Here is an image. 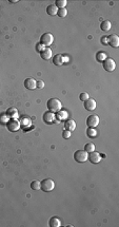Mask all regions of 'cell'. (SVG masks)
Returning a JSON list of instances; mask_svg holds the SVG:
<instances>
[{"mask_svg": "<svg viewBox=\"0 0 119 227\" xmlns=\"http://www.w3.org/2000/svg\"><path fill=\"white\" fill-rule=\"evenodd\" d=\"M43 87H44V82H42V80H37V82H36V88H38V89H42Z\"/></svg>", "mask_w": 119, "mask_h": 227, "instance_id": "obj_31", "label": "cell"}, {"mask_svg": "<svg viewBox=\"0 0 119 227\" xmlns=\"http://www.w3.org/2000/svg\"><path fill=\"white\" fill-rule=\"evenodd\" d=\"M79 98H80V100H82V102H85L87 99L90 98V96H89V94H87V92H83V93H81L79 95Z\"/></svg>", "mask_w": 119, "mask_h": 227, "instance_id": "obj_28", "label": "cell"}, {"mask_svg": "<svg viewBox=\"0 0 119 227\" xmlns=\"http://www.w3.org/2000/svg\"><path fill=\"white\" fill-rule=\"evenodd\" d=\"M111 28H112V24H111L109 20L102 21L101 24H100V29H101L102 31H105V32H107L109 30H111Z\"/></svg>", "mask_w": 119, "mask_h": 227, "instance_id": "obj_19", "label": "cell"}, {"mask_svg": "<svg viewBox=\"0 0 119 227\" xmlns=\"http://www.w3.org/2000/svg\"><path fill=\"white\" fill-rule=\"evenodd\" d=\"M6 115L10 117V118H16L18 116V110L16 108H9L8 111H6Z\"/></svg>", "mask_w": 119, "mask_h": 227, "instance_id": "obj_15", "label": "cell"}, {"mask_svg": "<svg viewBox=\"0 0 119 227\" xmlns=\"http://www.w3.org/2000/svg\"><path fill=\"white\" fill-rule=\"evenodd\" d=\"M105 58H107V54H105V52H102V51H100V52H98L96 54V59H97V61H99V62H102Z\"/></svg>", "mask_w": 119, "mask_h": 227, "instance_id": "obj_22", "label": "cell"}, {"mask_svg": "<svg viewBox=\"0 0 119 227\" xmlns=\"http://www.w3.org/2000/svg\"><path fill=\"white\" fill-rule=\"evenodd\" d=\"M101 42L102 44H107V36H103V37L101 38Z\"/></svg>", "mask_w": 119, "mask_h": 227, "instance_id": "obj_33", "label": "cell"}, {"mask_svg": "<svg viewBox=\"0 0 119 227\" xmlns=\"http://www.w3.org/2000/svg\"><path fill=\"white\" fill-rule=\"evenodd\" d=\"M19 122H20V126H22V128H24V129H25L26 127H30V126H31V122H32L29 117H25V116L22 117Z\"/></svg>", "mask_w": 119, "mask_h": 227, "instance_id": "obj_20", "label": "cell"}, {"mask_svg": "<svg viewBox=\"0 0 119 227\" xmlns=\"http://www.w3.org/2000/svg\"><path fill=\"white\" fill-rule=\"evenodd\" d=\"M24 87H25L26 89H29V90H35L36 80L34 78H31V77L26 78L25 80H24Z\"/></svg>", "mask_w": 119, "mask_h": 227, "instance_id": "obj_11", "label": "cell"}, {"mask_svg": "<svg viewBox=\"0 0 119 227\" xmlns=\"http://www.w3.org/2000/svg\"><path fill=\"white\" fill-rule=\"evenodd\" d=\"M53 64L55 66H62L63 64V56L60 54H57L53 57Z\"/></svg>", "mask_w": 119, "mask_h": 227, "instance_id": "obj_16", "label": "cell"}, {"mask_svg": "<svg viewBox=\"0 0 119 227\" xmlns=\"http://www.w3.org/2000/svg\"><path fill=\"white\" fill-rule=\"evenodd\" d=\"M10 120V117L6 115V114H1L0 115V122H2V124H6V122Z\"/></svg>", "mask_w": 119, "mask_h": 227, "instance_id": "obj_27", "label": "cell"}, {"mask_svg": "<svg viewBox=\"0 0 119 227\" xmlns=\"http://www.w3.org/2000/svg\"><path fill=\"white\" fill-rule=\"evenodd\" d=\"M62 137L65 138V140H67L69 137H71V131H69V130H64V131H62Z\"/></svg>", "mask_w": 119, "mask_h": 227, "instance_id": "obj_30", "label": "cell"}, {"mask_svg": "<svg viewBox=\"0 0 119 227\" xmlns=\"http://www.w3.org/2000/svg\"><path fill=\"white\" fill-rule=\"evenodd\" d=\"M67 4V0H57L55 2V6H57L58 9H63V8H65Z\"/></svg>", "mask_w": 119, "mask_h": 227, "instance_id": "obj_24", "label": "cell"}, {"mask_svg": "<svg viewBox=\"0 0 119 227\" xmlns=\"http://www.w3.org/2000/svg\"><path fill=\"white\" fill-rule=\"evenodd\" d=\"M107 44H110L111 47L118 48L119 47V37L116 34H112L107 37Z\"/></svg>", "mask_w": 119, "mask_h": 227, "instance_id": "obj_9", "label": "cell"}, {"mask_svg": "<svg viewBox=\"0 0 119 227\" xmlns=\"http://www.w3.org/2000/svg\"><path fill=\"white\" fill-rule=\"evenodd\" d=\"M87 160L90 161L92 164H98L99 162L101 161V154L96 151L90 152V153H89V156H87Z\"/></svg>", "mask_w": 119, "mask_h": 227, "instance_id": "obj_8", "label": "cell"}, {"mask_svg": "<svg viewBox=\"0 0 119 227\" xmlns=\"http://www.w3.org/2000/svg\"><path fill=\"white\" fill-rule=\"evenodd\" d=\"M55 188V183L52 179H44L43 181L40 182V189H42L45 192L52 191Z\"/></svg>", "mask_w": 119, "mask_h": 227, "instance_id": "obj_2", "label": "cell"}, {"mask_svg": "<svg viewBox=\"0 0 119 227\" xmlns=\"http://www.w3.org/2000/svg\"><path fill=\"white\" fill-rule=\"evenodd\" d=\"M87 135L90 138H94V137H96V135H97V131H96V129L95 128H89L87 129Z\"/></svg>", "mask_w": 119, "mask_h": 227, "instance_id": "obj_21", "label": "cell"}, {"mask_svg": "<svg viewBox=\"0 0 119 227\" xmlns=\"http://www.w3.org/2000/svg\"><path fill=\"white\" fill-rule=\"evenodd\" d=\"M99 124V117L96 114H92L87 118V125L90 128H95L96 126H98Z\"/></svg>", "mask_w": 119, "mask_h": 227, "instance_id": "obj_7", "label": "cell"}, {"mask_svg": "<svg viewBox=\"0 0 119 227\" xmlns=\"http://www.w3.org/2000/svg\"><path fill=\"white\" fill-rule=\"evenodd\" d=\"M87 156H89V153L85 150H77L74 153V160L77 163H84L85 161H87Z\"/></svg>", "mask_w": 119, "mask_h": 227, "instance_id": "obj_3", "label": "cell"}, {"mask_svg": "<svg viewBox=\"0 0 119 227\" xmlns=\"http://www.w3.org/2000/svg\"><path fill=\"white\" fill-rule=\"evenodd\" d=\"M84 150H85V151H87V153L95 151V145H94L93 143H87V144H85V146H84Z\"/></svg>", "mask_w": 119, "mask_h": 227, "instance_id": "obj_23", "label": "cell"}, {"mask_svg": "<svg viewBox=\"0 0 119 227\" xmlns=\"http://www.w3.org/2000/svg\"><path fill=\"white\" fill-rule=\"evenodd\" d=\"M49 225L51 227H59L61 225V221L57 217H53V218L50 219Z\"/></svg>", "mask_w": 119, "mask_h": 227, "instance_id": "obj_17", "label": "cell"}, {"mask_svg": "<svg viewBox=\"0 0 119 227\" xmlns=\"http://www.w3.org/2000/svg\"><path fill=\"white\" fill-rule=\"evenodd\" d=\"M47 108H49V110L53 113H56V112H59L61 110V108H62V104L59 99L57 98H50L47 100Z\"/></svg>", "mask_w": 119, "mask_h": 227, "instance_id": "obj_1", "label": "cell"}, {"mask_svg": "<svg viewBox=\"0 0 119 227\" xmlns=\"http://www.w3.org/2000/svg\"><path fill=\"white\" fill-rule=\"evenodd\" d=\"M54 41V36L51 33H44L43 35L40 37V44H42L45 47H49L53 44Z\"/></svg>", "mask_w": 119, "mask_h": 227, "instance_id": "obj_6", "label": "cell"}, {"mask_svg": "<svg viewBox=\"0 0 119 227\" xmlns=\"http://www.w3.org/2000/svg\"><path fill=\"white\" fill-rule=\"evenodd\" d=\"M64 128H65V130H69V131H74L76 129V122L75 120H67V122H64Z\"/></svg>", "mask_w": 119, "mask_h": 227, "instance_id": "obj_14", "label": "cell"}, {"mask_svg": "<svg viewBox=\"0 0 119 227\" xmlns=\"http://www.w3.org/2000/svg\"><path fill=\"white\" fill-rule=\"evenodd\" d=\"M84 108L87 109V111H93L95 110L96 108V102L93 98H89L84 102Z\"/></svg>", "mask_w": 119, "mask_h": 227, "instance_id": "obj_12", "label": "cell"}, {"mask_svg": "<svg viewBox=\"0 0 119 227\" xmlns=\"http://www.w3.org/2000/svg\"><path fill=\"white\" fill-rule=\"evenodd\" d=\"M102 64H103V69L107 72H113L115 70V68H116V64H115L114 59L112 58H105V60L102 61Z\"/></svg>", "mask_w": 119, "mask_h": 227, "instance_id": "obj_5", "label": "cell"}, {"mask_svg": "<svg viewBox=\"0 0 119 227\" xmlns=\"http://www.w3.org/2000/svg\"><path fill=\"white\" fill-rule=\"evenodd\" d=\"M20 122L17 118H11L9 122H6V128L9 129V131L16 132L20 129Z\"/></svg>", "mask_w": 119, "mask_h": 227, "instance_id": "obj_4", "label": "cell"}, {"mask_svg": "<svg viewBox=\"0 0 119 227\" xmlns=\"http://www.w3.org/2000/svg\"><path fill=\"white\" fill-rule=\"evenodd\" d=\"M57 15H58L59 17H61V18H63V17H65L67 15V9L65 8H63V9H58V12H57Z\"/></svg>", "mask_w": 119, "mask_h": 227, "instance_id": "obj_26", "label": "cell"}, {"mask_svg": "<svg viewBox=\"0 0 119 227\" xmlns=\"http://www.w3.org/2000/svg\"><path fill=\"white\" fill-rule=\"evenodd\" d=\"M45 48H47V47H45V46H43L42 44H40V42H38V44H36V50H37V51H38L39 53L42 52V51H43V50L45 49Z\"/></svg>", "mask_w": 119, "mask_h": 227, "instance_id": "obj_29", "label": "cell"}, {"mask_svg": "<svg viewBox=\"0 0 119 227\" xmlns=\"http://www.w3.org/2000/svg\"><path fill=\"white\" fill-rule=\"evenodd\" d=\"M40 56H41V58L44 59V60H49V59L52 57V50L47 47L42 52H40Z\"/></svg>", "mask_w": 119, "mask_h": 227, "instance_id": "obj_13", "label": "cell"}, {"mask_svg": "<svg viewBox=\"0 0 119 227\" xmlns=\"http://www.w3.org/2000/svg\"><path fill=\"white\" fill-rule=\"evenodd\" d=\"M67 117V112H58V120H62V118H65Z\"/></svg>", "mask_w": 119, "mask_h": 227, "instance_id": "obj_32", "label": "cell"}, {"mask_svg": "<svg viewBox=\"0 0 119 227\" xmlns=\"http://www.w3.org/2000/svg\"><path fill=\"white\" fill-rule=\"evenodd\" d=\"M42 118H43L44 122H47V124H51V122H53L54 120H55L56 115H55V113H53V112H51V111H47V112H45V113L43 114Z\"/></svg>", "mask_w": 119, "mask_h": 227, "instance_id": "obj_10", "label": "cell"}, {"mask_svg": "<svg viewBox=\"0 0 119 227\" xmlns=\"http://www.w3.org/2000/svg\"><path fill=\"white\" fill-rule=\"evenodd\" d=\"M31 188L33 190H40V182L39 181H33L31 183Z\"/></svg>", "mask_w": 119, "mask_h": 227, "instance_id": "obj_25", "label": "cell"}, {"mask_svg": "<svg viewBox=\"0 0 119 227\" xmlns=\"http://www.w3.org/2000/svg\"><path fill=\"white\" fill-rule=\"evenodd\" d=\"M57 12H58V8L55 6V4H51L47 8V13L51 16L53 15H57Z\"/></svg>", "mask_w": 119, "mask_h": 227, "instance_id": "obj_18", "label": "cell"}]
</instances>
